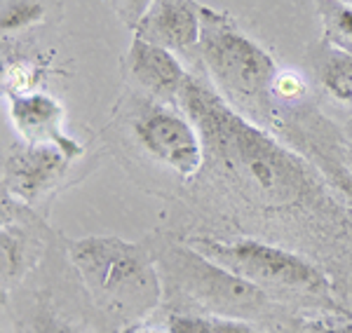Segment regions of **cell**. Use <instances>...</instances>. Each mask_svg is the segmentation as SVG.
Here are the masks:
<instances>
[{"instance_id":"6da1fadb","label":"cell","mask_w":352,"mask_h":333,"mask_svg":"<svg viewBox=\"0 0 352 333\" xmlns=\"http://www.w3.org/2000/svg\"><path fill=\"white\" fill-rule=\"evenodd\" d=\"M186 115L200 132L204 157L254 197L270 205H292L310 193V174L294 153L247 122L207 84L186 78L179 92Z\"/></svg>"},{"instance_id":"7a4b0ae2","label":"cell","mask_w":352,"mask_h":333,"mask_svg":"<svg viewBox=\"0 0 352 333\" xmlns=\"http://www.w3.org/2000/svg\"><path fill=\"white\" fill-rule=\"evenodd\" d=\"M71 261L94 301L116 317H141L160 301V273L139 244L87 237L73 242Z\"/></svg>"},{"instance_id":"3957f363","label":"cell","mask_w":352,"mask_h":333,"mask_svg":"<svg viewBox=\"0 0 352 333\" xmlns=\"http://www.w3.org/2000/svg\"><path fill=\"white\" fill-rule=\"evenodd\" d=\"M197 251L212 258L214 263L228 268L263 289L268 296H300L329 301V279L310 261L296 253L280 249L275 244H265L258 240H237L221 242L212 237H192L188 242Z\"/></svg>"},{"instance_id":"277c9868","label":"cell","mask_w":352,"mask_h":333,"mask_svg":"<svg viewBox=\"0 0 352 333\" xmlns=\"http://www.w3.org/2000/svg\"><path fill=\"white\" fill-rule=\"evenodd\" d=\"M200 54L223 92L244 104H263L277 78L272 56L232 26L226 14L200 10Z\"/></svg>"},{"instance_id":"5b68a950","label":"cell","mask_w":352,"mask_h":333,"mask_svg":"<svg viewBox=\"0 0 352 333\" xmlns=\"http://www.w3.org/2000/svg\"><path fill=\"white\" fill-rule=\"evenodd\" d=\"M162 277L172 289L214 310L221 317L244 319L268 306V293L249 279L214 263L190 244L167 246L160 253Z\"/></svg>"},{"instance_id":"8992f818","label":"cell","mask_w":352,"mask_h":333,"mask_svg":"<svg viewBox=\"0 0 352 333\" xmlns=\"http://www.w3.org/2000/svg\"><path fill=\"white\" fill-rule=\"evenodd\" d=\"M134 134L146 153H151L179 176L190 179L200 172L204 148L200 132H195L188 115L153 106L134 120Z\"/></svg>"},{"instance_id":"52a82bcc","label":"cell","mask_w":352,"mask_h":333,"mask_svg":"<svg viewBox=\"0 0 352 333\" xmlns=\"http://www.w3.org/2000/svg\"><path fill=\"white\" fill-rule=\"evenodd\" d=\"M10 117L16 132L28 143L56 146L68 157H78L82 148L64 132V111L50 94L12 92L10 94Z\"/></svg>"},{"instance_id":"ba28073f","label":"cell","mask_w":352,"mask_h":333,"mask_svg":"<svg viewBox=\"0 0 352 333\" xmlns=\"http://www.w3.org/2000/svg\"><path fill=\"white\" fill-rule=\"evenodd\" d=\"M200 10L192 0H153L136 24V38L167 49L188 52L200 43Z\"/></svg>"},{"instance_id":"9c48e42d","label":"cell","mask_w":352,"mask_h":333,"mask_svg":"<svg viewBox=\"0 0 352 333\" xmlns=\"http://www.w3.org/2000/svg\"><path fill=\"white\" fill-rule=\"evenodd\" d=\"M68 157L56 146L28 143L26 148L12 150L5 162V183L14 195L24 200H36L68 167Z\"/></svg>"},{"instance_id":"30bf717a","label":"cell","mask_w":352,"mask_h":333,"mask_svg":"<svg viewBox=\"0 0 352 333\" xmlns=\"http://www.w3.org/2000/svg\"><path fill=\"white\" fill-rule=\"evenodd\" d=\"M129 71L141 87L160 99L179 97L181 87L188 78L179 59L172 54V49L141 41V38H134L132 49H129Z\"/></svg>"},{"instance_id":"8fae6325","label":"cell","mask_w":352,"mask_h":333,"mask_svg":"<svg viewBox=\"0 0 352 333\" xmlns=\"http://www.w3.org/2000/svg\"><path fill=\"white\" fill-rule=\"evenodd\" d=\"M317 78L333 97L352 101V52L329 47L317 59Z\"/></svg>"},{"instance_id":"7c38bea8","label":"cell","mask_w":352,"mask_h":333,"mask_svg":"<svg viewBox=\"0 0 352 333\" xmlns=\"http://www.w3.org/2000/svg\"><path fill=\"white\" fill-rule=\"evenodd\" d=\"M169 333H258L247 321L235 317H195V314H174L167 321Z\"/></svg>"},{"instance_id":"4fadbf2b","label":"cell","mask_w":352,"mask_h":333,"mask_svg":"<svg viewBox=\"0 0 352 333\" xmlns=\"http://www.w3.org/2000/svg\"><path fill=\"white\" fill-rule=\"evenodd\" d=\"M320 12L324 19L327 38L333 47L352 52V8L340 0H322Z\"/></svg>"},{"instance_id":"5bb4252c","label":"cell","mask_w":352,"mask_h":333,"mask_svg":"<svg viewBox=\"0 0 352 333\" xmlns=\"http://www.w3.org/2000/svg\"><path fill=\"white\" fill-rule=\"evenodd\" d=\"M47 14L45 0H3V14H0V28L3 33H16L41 24Z\"/></svg>"},{"instance_id":"9a60e30c","label":"cell","mask_w":352,"mask_h":333,"mask_svg":"<svg viewBox=\"0 0 352 333\" xmlns=\"http://www.w3.org/2000/svg\"><path fill=\"white\" fill-rule=\"evenodd\" d=\"M28 265V237L21 230L3 228V279L16 282Z\"/></svg>"},{"instance_id":"2e32d148","label":"cell","mask_w":352,"mask_h":333,"mask_svg":"<svg viewBox=\"0 0 352 333\" xmlns=\"http://www.w3.org/2000/svg\"><path fill=\"white\" fill-rule=\"evenodd\" d=\"M33 333H82L76 324H71L61 314L52 312L50 308H41L33 317Z\"/></svg>"},{"instance_id":"e0dca14e","label":"cell","mask_w":352,"mask_h":333,"mask_svg":"<svg viewBox=\"0 0 352 333\" xmlns=\"http://www.w3.org/2000/svg\"><path fill=\"white\" fill-rule=\"evenodd\" d=\"M272 92L280 94L285 99H298L305 92V82L300 80L296 73H277L275 84H272Z\"/></svg>"},{"instance_id":"ac0fdd59","label":"cell","mask_w":352,"mask_h":333,"mask_svg":"<svg viewBox=\"0 0 352 333\" xmlns=\"http://www.w3.org/2000/svg\"><path fill=\"white\" fill-rule=\"evenodd\" d=\"M153 0H120V14L129 26H134L141 21V16L146 14V10L151 8Z\"/></svg>"},{"instance_id":"d6986e66","label":"cell","mask_w":352,"mask_h":333,"mask_svg":"<svg viewBox=\"0 0 352 333\" xmlns=\"http://www.w3.org/2000/svg\"><path fill=\"white\" fill-rule=\"evenodd\" d=\"M310 333H352V324H340V326H317Z\"/></svg>"},{"instance_id":"ffe728a7","label":"cell","mask_w":352,"mask_h":333,"mask_svg":"<svg viewBox=\"0 0 352 333\" xmlns=\"http://www.w3.org/2000/svg\"><path fill=\"white\" fill-rule=\"evenodd\" d=\"M127 333H169V329H153V326H141V329H132Z\"/></svg>"},{"instance_id":"44dd1931","label":"cell","mask_w":352,"mask_h":333,"mask_svg":"<svg viewBox=\"0 0 352 333\" xmlns=\"http://www.w3.org/2000/svg\"><path fill=\"white\" fill-rule=\"evenodd\" d=\"M340 3H345V5H352V0H340Z\"/></svg>"}]
</instances>
